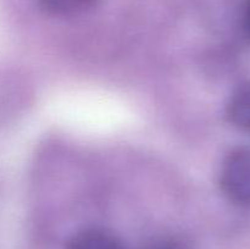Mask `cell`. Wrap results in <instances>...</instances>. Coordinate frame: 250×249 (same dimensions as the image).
<instances>
[{"label": "cell", "instance_id": "1", "mask_svg": "<svg viewBox=\"0 0 250 249\" xmlns=\"http://www.w3.org/2000/svg\"><path fill=\"white\" fill-rule=\"evenodd\" d=\"M220 185L232 202L250 205V148L237 149L225 159Z\"/></svg>", "mask_w": 250, "mask_h": 249}, {"label": "cell", "instance_id": "5", "mask_svg": "<svg viewBox=\"0 0 250 249\" xmlns=\"http://www.w3.org/2000/svg\"><path fill=\"white\" fill-rule=\"evenodd\" d=\"M150 249H181L177 244L170 243V242H164V243L155 244V246L151 247Z\"/></svg>", "mask_w": 250, "mask_h": 249}, {"label": "cell", "instance_id": "2", "mask_svg": "<svg viewBox=\"0 0 250 249\" xmlns=\"http://www.w3.org/2000/svg\"><path fill=\"white\" fill-rule=\"evenodd\" d=\"M67 249H124V246L110 232L92 228L75 236Z\"/></svg>", "mask_w": 250, "mask_h": 249}, {"label": "cell", "instance_id": "4", "mask_svg": "<svg viewBox=\"0 0 250 249\" xmlns=\"http://www.w3.org/2000/svg\"><path fill=\"white\" fill-rule=\"evenodd\" d=\"M44 11L53 15H72L93 6L97 0H37Z\"/></svg>", "mask_w": 250, "mask_h": 249}, {"label": "cell", "instance_id": "6", "mask_svg": "<svg viewBox=\"0 0 250 249\" xmlns=\"http://www.w3.org/2000/svg\"><path fill=\"white\" fill-rule=\"evenodd\" d=\"M246 26H247V29H248L250 33V0H248V2H247V7H246Z\"/></svg>", "mask_w": 250, "mask_h": 249}, {"label": "cell", "instance_id": "3", "mask_svg": "<svg viewBox=\"0 0 250 249\" xmlns=\"http://www.w3.org/2000/svg\"><path fill=\"white\" fill-rule=\"evenodd\" d=\"M227 116L234 126L250 133V85L242 87L232 95L227 105Z\"/></svg>", "mask_w": 250, "mask_h": 249}]
</instances>
